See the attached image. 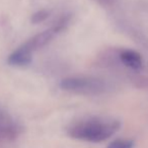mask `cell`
<instances>
[{"instance_id": "obj_1", "label": "cell", "mask_w": 148, "mask_h": 148, "mask_svg": "<svg viewBox=\"0 0 148 148\" xmlns=\"http://www.w3.org/2000/svg\"><path fill=\"white\" fill-rule=\"evenodd\" d=\"M121 127V123L115 119L87 118L71 124L67 130L73 139L99 143L111 138Z\"/></svg>"}, {"instance_id": "obj_2", "label": "cell", "mask_w": 148, "mask_h": 148, "mask_svg": "<svg viewBox=\"0 0 148 148\" xmlns=\"http://www.w3.org/2000/svg\"><path fill=\"white\" fill-rule=\"evenodd\" d=\"M60 87L68 92L84 95H97L105 92L106 83L101 79L90 76H72L64 78Z\"/></svg>"}, {"instance_id": "obj_3", "label": "cell", "mask_w": 148, "mask_h": 148, "mask_svg": "<svg viewBox=\"0 0 148 148\" xmlns=\"http://www.w3.org/2000/svg\"><path fill=\"white\" fill-rule=\"evenodd\" d=\"M21 134V126L12 119L11 116L0 111V143L16 139Z\"/></svg>"}, {"instance_id": "obj_4", "label": "cell", "mask_w": 148, "mask_h": 148, "mask_svg": "<svg viewBox=\"0 0 148 148\" xmlns=\"http://www.w3.org/2000/svg\"><path fill=\"white\" fill-rule=\"evenodd\" d=\"M56 34L57 33H56V31L53 29V27L48 29V31L42 32V33L34 36V37L32 38V39H29L27 42H25V43L23 45V47L33 54L35 51L41 49V48H43L44 46L49 44Z\"/></svg>"}, {"instance_id": "obj_5", "label": "cell", "mask_w": 148, "mask_h": 148, "mask_svg": "<svg viewBox=\"0 0 148 148\" xmlns=\"http://www.w3.org/2000/svg\"><path fill=\"white\" fill-rule=\"evenodd\" d=\"M119 57L122 63L132 70L138 71L143 67V59L141 55L134 50H122L119 54Z\"/></svg>"}, {"instance_id": "obj_6", "label": "cell", "mask_w": 148, "mask_h": 148, "mask_svg": "<svg viewBox=\"0 0 148 148\" xmlns=\"http://www.w3.org/2000/svg\"><path fill=\"white\" fill-rule=\"evenodd\" d=\"M7 62L9 65L16 66V67L27 66L32 62V53L25 49L23 46H21L18 49H16L13 53L9 55Z\"/></svg>"}, {"instance_id": "obj_7", "label": "cell", "mask_w": 148, "mask_h": 148, "mask_svg": "<svg viewBox=\"0 0 148 148\" xmlns=\"http://www.w3.org/2000/svg\"><path fill=\"white\" fill-rule=\"evenodd\" d=\"M134 141L131 139H117L108 145L107 148H133Z\"/></svg>"}, {"instance_id": "obj_8", "label": "cell", "mask_w": 148, "mask_h": 148, "mask_svg": "<svg viewBox=\"0 0 148 148\" xmlns=\"http://www.w3.org/2000/svg\"><path fill=\"white\" fill-rule=\"evenodd\" d=\"M48 17H49V11L40 10L32 15V23H42V21H44L46 18H48Z\"/></svg>"}, {"instance_id": "obj_9", "label": "cell", "mask_w": 148, "mask_h": 148, "mask_svg": "<svg viewBox=\"0 0 148 148\" xmlns=\"http://www.w3.org/2000/svg\"><path fill=\"white\" fill-rule=\"evenodd\" d=\"M97 1H99L101 5H103V6H109V5L113 4L115 0H97Z\"/></svg>"}]
</instances>
